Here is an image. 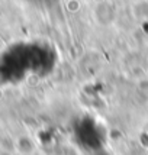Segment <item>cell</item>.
Returning <instances> with one entry per match:
<instances>
[{"label": "cell", "instance_id": "6da1fadb", "mask_svg": "<svg viewBox=\"0 0 148 155\" xmlns=\"http://www.w3.org/2000/svg\"><path fill=\"white\" fill-rule=\"evenodd\" d=\"M115 9L108 3H100L94 9V19L100 26H110L115 22Z\"/></svg>", "mask_w": 148, "mask_h": 155}]
</instances>
